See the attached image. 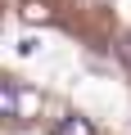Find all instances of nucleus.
I'll use <instances>...</instances> for the list:
<instances>
[{"mask_svg": "<svg viewBox=\"0 0 131 135\" xmlns=\"http://www.w3.org/2000/svg\"><path fill=\"white\" fill-rule=\"evenodd\" d=\"M36 95L32 90H23L18 81H5V90H0V108H5V117H32L36 113Z\"/></svg>", "mask_w": 131, "mask_h": 135, "instance_id": "1", "label": "nucleus"}, {"mask_svg": "<svg viewBox=\"0 0 131 135\" xmlns=\"http://www.w3.org/2000/svg\"><path fill=\"white\" fill-rule=\"evenodd\" d=\"M18 18H23V23H50L54 9L45 5V0H23V5H18Z\"/></svg>", "mask_w": 131, "mask_h": 135, "instance_id": "2", "label": "nucleus"}, {"mask_svg": "<svg viewBox=\"0 0 131 135\" xmlns=\"http://www.w3.org/2000/svg\"><path fill=\"white\" fill-rule=\"evenodd\" d=\"M54 135H95V126H91V117H77V113H68V117H59Z\"/></svg>", "mask_w": 131, "mask_h": 135, "instance_id": "3", "label": "nucleus"}]
</instances>
